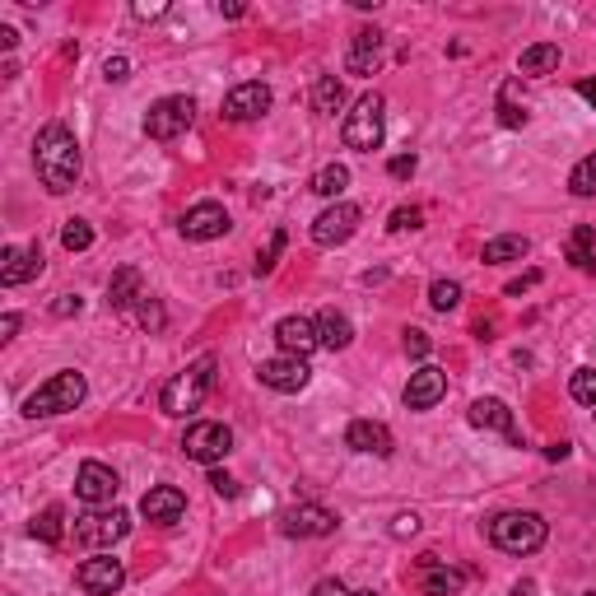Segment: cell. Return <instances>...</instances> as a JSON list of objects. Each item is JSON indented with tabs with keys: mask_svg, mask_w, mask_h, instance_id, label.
<instances>
[{
	"mask_svg": "<svg viewBox=\"0 0 596 596\" xmlns=\"http://www.w3.org/2000/svg\"><path fill=\"white\" fill-rule=\"evenodd\" d=\"M84 308V303H80V298H70V294H61V298H56V303H52V312H56V317H75V312H80Z\"/></svg>",
	"mask_w": 596,
	"mask_h": 596,
	"instance_id": "obj_46",
	"label": "cell"
},
{
	"mask_svg": "<svg viewBox=\"0 0 596 596\" xmlns=\"http://www.w3.org/2000/svg\"><path fill=\"white\" fill-rule=\"evenodd\" d=\"M61 247H66V252H89V247H94V229H89L84 219H66V229H61Z\"/></svg>",
	"mask_w": 596,
	"mask_h": 596,
	"instance_id": "obj_33",
	"label": "cell"
},
{
	"mask_svg": "<svg viewBox=\"0 0 596 596\" xmlns=\"http://www.w3.org/2000/svg\"><path fill=\"white\" fill-rule=\"evenodd\" d=\"M592 415H596V410H592Z\"/></svg>",
	"mask_w": 596,
	"mask_h": 596,
	"instance_id": "obj_54",
	"label": "cell"
},
{
	"mask_svg": "<svg viewBox=\"0 0 596 596\" xmlns=\"http://www.w3.org/2000/svg\"><path fill=\"white\" fill-rule=\"evenodd\" d=\"M14 331H19V312H5L0 317V340H14Z\"/></svg>",
	"mask_w": 596,
	"mask_h": 596,
	"instance_id": "obj_48",
	"label": "cell"
},
{
	"mask_svg": "<svg viewBox=\"0 0 596 596\" xmlns=\"http://www.w3.org/2000/svg\"><path fill=\"white\" fill-rule=\"evenodd\" d=\"M317 336H322V350L340 354V350H350V345H354V326H350L345 312L326 308V312H317Z\"/></svg>",
	"mask_w": 596,
	"mask_h": 596,
	"instance_id": "obj_24",
	"label": "cell"
},
{
	"mask_svg": "<svg viewBox=\"0 0 596 596\" xmlns=\"http://www.w3.org/2000/svg\"><path fill=\"white\" fill-rule=\"evenodd\" d=\"M219 14H224V19H243V5H238V0H229V5H219Z\"/></svg>",
	"mask_w": 596,
	"mask_h": 596,
	"instance_id": "obj_50",
	"label": "cell"
},
{
	"mask_svg": "<svg viewBox=\"0 0 596 596\" xmlns=\"http://www.w3.org/2000/svg\"><path fill=\"white\" fill-rule=\"evenodd\" d=\"M536 280H541V271H527V275H522V280H508V289H503V294H508V298H517V294H522V289H531V285H536Z\"/></svg>",
	"mask_w": 596,
	"mask_h": 596,
	"instance_id": "obj_47",
	"label": "cell"
},
{
	"mask_svg": "<svg viewBox=\"0 0 596 596\" xmlns=\"http://www.w3.org/2000/svg\"><path fill=\"white\" fill-rule=\"evenodd\" d=\"M136 322L140 326H145V331H163V326H168V312H163V303H159V298H140V303H136Z\"/></svg>",
	"mask_w": 596,
	"mask_h": 596,
	"instance_id": "obj_35",
	"label": "cell"
},
{
	"mask_svg": "<svg viewBox=\"0 0 596 596\" xmlns=\"http://www.w3.org/2000/svg\"><path fill=\"white\" fill-rule=\"evenodd\" d=\"M420 531V517L415 513H396L392 517V536H415Z\"/></svg>",
	"mask_w": 596,
	"mask_h": 596,
	"instance_id": "obj_44",
	"label": "cell"
},
{
	"mask_svg": "<svg viewBox=\"0 0 596 596\" xmlns=\"http://www.w3.org/2000/svg\"><path fill=\"white\" fill-rule=\"evenodd\" d=\"M210 387H215V359L201 354L191 368H182V373H173V378L163 382L159 410L163 415H173V420H182V415H191V410H201V401L210 396Z\"/></svg>",
	"mask_w": 596,
	"mask_h": 596,
	"instance_id": "obj_2",
	"label": "cell"
},
{
	"mask_svg": "<svg viewBox=\"0 0 596 596\" xmlns=\"http://www.w3.org/2000/svg\"><path fill=\"white\" fill-rule=\"evenodd\" d=\"M33 168H38V182L52 196H66L80 182V140L66 122H47L33 140Z\"/></svg>",
	"mask_w": 596,
	"mask_h": 596,
	"instance_id": "obj_1",
	"label": "cell"
},
{
	"mask_svg": "<svg viewBox=\"0 0 596 596\" xmlns=\"http://www.w3.org/2000/svg\"><path fill=\"white\" fill-rule=\"evenodd\" d=\"M466 420L475 424V429H489V434H503L508 443H522L513 429V410L503 406L499 396H480V401H471V415Z\"/></svg>",
	"mask_w": 596,
	"mask_h": 596,
	"instance_id": "obj_22",
	"label": "cell"
},
{
	"mask_svg": "<svg viewBox=\"0 0 596 596\" xmlns=\"http://www.w3.org/2000/svg\"><path fill=\"white\" fill-rule=\"evenodd\" d=\"M513 596H536V583H517Z\"/></svg>",
	"mask_w": 596,
	"mask_h": 596,
	"instance_id": "obj_53",
	"label": "cell"
},
{
	"mask_svg": "<svg viewBox=\"0 0 596 596\" xmlns=\"http://www.w3.org/2000/svg\"><path fill=\"white\" fill-rule=\"evenodd\" d=\"M275 345H280L285 354L308 359V354L322 345V336H317V317H280V322H275Z\"/></svg>",
	"mask_w": 596,
	"mask_h": 596,
	"instance_id": "obj_19",
	"label": "cell"
},
{
	"mask_svg": "<svg viewBox=\"0 0 596 596\" xmlns=\"http://www.w3.org/2000/svg\"><path fill=\"white\" fill-rule=\"evenodd\" d=\"M345 447H350V452H364V457H392L396 438H392V429L378 420H354L350 429H345Z\"/></svg>",
	"mask_w": 596,
	"mask_h": 596,
	"instance_id": "obj_20",
	"label": "cell"
},
{
	"mask_svg": "<svg viewBox=\"0 0 596 596\" xmlns=\"http://www.w3.org/2000/svg\"><path fill=\"white\" fill-rule=\"evenodd\" d=\"M415 587L424 596H457L466 587V573L447 569V559H438V555H420L415 559Z\"/></svg>",
	"mask_w": 596,
	"mask_h": 596,
	"instance_id": "obj_16",
	"label": "cell"
},
{
	"mask_svg": "<svg viewBox=\"0 0 596 596\" xmlns=\"http://www.w3.org/2000/svg\"><path fill=\"white\" fill-rule=\"evenodd\" d=\"M182 452H187L191 461H201V466H215V461H224L233 452V429L219 420L191 424L187 434H182Z\"/></svg>",
	"mask_w": 596,
	"mask_h": 596,
	"instance_id": "obj_8",
	"label": "cell"
},
{
	"mask_svg": "<svg viewBox=\"0 0 596 596\" xmlns=\"http://www.w3.org/2000/svg\"><path fill=\"white\" fill-rule=\"evenodd\" d=\"M345 187H350V168H345V163H326V168H317V177H312V191L326 196L331 205L345 196Z\"/></svg>",
	"mask_w": 596,
	"mask_h": 596,
	"instance_id": "obj_30",
	"label": "cell"
},
{
	"mask_svg": "<svg viewBox=\"0 0 596 596\" xmlns=\"http://www.w3.org/2000/svg\"><path fill=\"white\" fill-rule=\"evenodd\" d=\"M569 392H573V401L578 406H592L596 410V368H578L569 378Z\"/></svg>",
	"mask_w": 596,
	"mask_h": 596,
	"instance_id": "obj_34",
	"label": "cell"
},
{
	"mask_svg": "<svg viewBox=\"0 0 596 596\" xmlns=\"http://www.w3.org/2000/svg\"><path fill=\"white\" fill-rule=\"evenodd\" d=\"M336 527H340V517L331 513V508H322V503H298V508H289V513L280 517V531H285V536H298V541L331 536Z\"/></svg>",
	"mask_w": 596,
	"mask_h": 596,
	"instance_id": "obj_14",
	"label": "cell"
},
{
	"mask_svg": "<svg viewBox=\"0 0 596 596\" xmlns=\"http://www.w3.org/2000/svg\"><path fill=\"white\" fill-rule=\"evenodd\" d=\"M154 14H163V5H136V19H154Z\"/></svg>",
	"mask_w": 596,
	"mask_h": 596,
	"instance_id": "obj_52",
	"label": "cell"
},
{
	"mask_svg": "<svg viewBox=\"0 0 596 596\" xmlns=\"http://www.w3.org/2000/svg\"><path fill=\"white\" fill-rule=\"evenodd\" d=\"M592 243H596V229H592V224L573 229V238H569V261L578 266V271H587V275L596 271V252H592Z\"/></svg>",
	"mask_w": 596,
	"mask_h": 596,
	"instance_id": "obj_31",
	"label": "cell"
},
{
	"mask_svg": "<svg viewBox=\"0 0 596 596\" xmlns=\"http://www.w3.org/2000/svg\"><path fill=\"white\" fill-rule=\"evenodd\" d=\"M443 396H447V373L443 368H434V364H424V368L410 373L401 401H406V410H434Z\"/></svg>",
	"mask_w": 596,
	"mask_h": 596,
	"instance_id": "obj_17",
	"label": "cell"
},
{
	"mask_svg": "<svg viewBox=\"0 0 596 596\" xmlns=\"http://www.w3.org/2000/svg\"><path fill=\"white\" fill-rule=\"evenodd\" d=\"M103 75H108L112 84H122L126 75H131V61H126V56H108V61H103Z\"/></svg>",
	"mask_w": 596,
	"mask_h": 596,
	"instance_id": "obj_43",
	"label": "cell"
},
{
	"mask_svg": "<svg viewBox=\"0 0 596 596\" xmlns=\"http://www.w3.org/2000/svg\"><path fill=\"white\" fill-rule=\"evenodd\" d=\"M545 536H550V527H545L541 513H522V508H508V513H499L494 522H489V541L499 545L503 555H536L545 545Z\"/></svg>",
	"mask_w": 596,
	"mask_h": 596,
	"instance_id": "obj_3",
	"label": "cell"
},
{
	"mask_svg": "<svg viewBox=\"0 0 596 596\" xmlns=\"http://www.w3.org/2000/svg\"><path fill=\"white\" fill-rule=\"evenodd\" d=\"M569 191H573V196H596V154H587L583 163H573Z\"/></svg>",
	"mask_w": 596,
	"mask_h": 596,
	"instance_id": "obj_32",
	"label": "cell"
},
{
	"mask_svg": "<svg viewBox=\"0 0 596 596\" xmlns=\"http://www.w3.org/2000/svg\"><path fill=\"white\" fill-rule=\"evenodd\" d=\"M545 457H550V461H564V457H569V443H555V447H545Z\"/></svg>",
	"mask_w": 596,
	"mask_h": 596,
	"instance_id": "obj_51",
	"label": "cell"
},
{
	"mask_svg": "<svg viewBox=\"0 0 596 596\" xmlns=\"http://www.w3.org/2000/svg\"><path fill=\"white\" fill-rule=\"evenodd\" d=\"M387 229L392 233H415V229H424V210L420 205H401V210H392V219H387Z\"/></svg>",
	"mask_w": 596,
	"mask_h": 596,
	"instance_id": "obj_37",
	"label": "cell"
},
{
	"mask_svg": "<svg viewBox=\"0 0 596 596\" xmlns=\"http://www.w3.org/2000/svg\"><path fill=\"white\" fill-rule=\"evenodd\" d=\"M196 122V98L187 94H168L145 112V136L149 140H177L187 126Z\"/></svg>",
	"mask_w": 596,
	"mask_h": 596,
	"instance_id": "obj_7",
	"label": "cell"
},
{
	"mask_svg": "<svg viewBox=\"0 0 596 596\" xmlns=\"http://www.w3.org/2000/svg\"><path fill=\"white\" fill-rule=\"evenodd\" d=\"M280 252H285V233L275 229V233H271V243H266V252L257 257V275H271V271H275V261H280Z\"/></svg>",
	"mask_w": 596,
	"mask_h": 596,
	"instance_id": "obj_38",
	"label": "cell"
},
{
	"mask_svg": "<svg viewBox=\"0 0 596 596\" xmlns=\"http://www.w3.org/2000/svg\"><path fill=\"white\" fill-rule=\"evenodd\" d=\"M117 489H122V480H117V471L103 466V461H84L80 471H75V494H80L89 508L112 503V499H117Z\"/></svg>",
	"mask_w": 596,
	"mask_h": 596,
	"instance_id": "obj_15",
	"label": "cell"
},
{
	"mask_svg": "<svg viewBox=\"0 0 596 596\" xmlns=\"http://www.w3.org/2000/svg\"><path fill=\"white\" fill-rule=\"evenodd\" d=\"M122 583H126V564L117 555H94L75 569V587L84 596H112L122 592Z\"/></svg>",
	"mask_w": 596,
	"mask_h": 596,
	"instance_id": "obj_9",
	"label": "cell"
},
{
	"mask_svg": "<svg viewBox=\"0 0 596 596\" xmlns=\"http://www.w3.org/2000/svg\"><path fill=\"white\" fill-rule=\"evenodd\" d=\"M429 350H434V340L424 336V331H415V326H410V331H406V354H410V359H424Z\"/></svg>",
	"mask_w": 596,
	"mask_h": 596,
	"instance_id": "obj_41",
	"label": "cell"
},
{
	"mask_svg": "<svg viewBox=\"0 0 596 596\" xmlns=\"http://www.w3.org/2000/svg\"><path fill=\"white\" fill-rule=\"evenodd\" d=\"M271 112V84L247 80L224 94V122H261Z\"/></svg>",
	"mask_w": 596,
	"mask_h": 596,
	"instance_id": "obj_13",
	"label": "cell"
},
{
	"mask_svg": "<svg viewBox=\"0 0 596 596\" xmlns=\"http://www.w3.org/2000/svg\"><path fill=\"white\" fill-rule=\"evenodd\" d=\"M359 205L350 201H336V205H326L322 215L312 219V243L317 247H340V243H350L354 229H359Z\"/></svg>",
	"mask_w": 596,
	"mask_h": 596,
	"instance_id": "obj_10",
	"label": "cell"
},
{
	"mask_svg": "<svg viewBox=\"0 0 596 596\" xmlns=\"http://www.w3.org/2000/svg\"><path fill=\"white\" fill-rule=\"evenodd\" d=\"M126 531H131V513L126 508H94V513H84L75 522V541L84 550H112Z\"/></svg>",
	"mask_w": 596,
	"mask_h": 596,
	"instance_id": "obj_6",
	"label": "cell"
},
{
	"mask_svg": "<svg viewBox=\"0 0 596 596\" xmlns=\"http://www.w3.org/2000/svg\"><path fill=\"white\" fill-rule=\"evenodd\" d=\"M531 252V243L522 233H499V238H489L485 243V261L489 266H508V261H522Z\"/></svg>",
	"mask_w": 596,
	"mask_h": 596,
	"instance_id": "obj_26",
	"label": "cell"
},
{
	"mask_svg": "<svg viewBox=\"0 0 596 596\" xmlns=\"http://www.w3.org/2000/svg\"><path fill=\"white\" fill-rule=\"evenodd\" d=\"M257 378L261 387H271V392H303L312 382V368L308 359H298V354H275V359H261L257 364Z\"/></svg>",
	"mask_w": 596,
	"mask_h": 596,
	"instance_id": "obj_11",
	"label": "cell"
},
{
	"mask_svg": "<svg viewBox=\"0 0 596 596\" xmlns=\"http://www.w3.org/2000/svg\"><path fill=\"white\" fill-rule=\"evenodd\" d=\"M499 122L503 126H527V112L513 108V84H508V89H503V98H499Z\"/></svg>",
	"mask_w": 596,
	"mask_h": 596,
	"instance_id": "obj_39",
	"label": "cell"
},
{
	"mask_svg": "<svg viewBox=\"0 0 596 596\" xmlns=\"http://www.w3.org/2000/svg\"><path fill=\"white\" fill-rule=\"evenodd\" d=\"M308 596H350V587L340 583V578H322V583L312 587V592H308Z\"/></svg>",
	"mask_w": 596,
	"mask_h": 596,
	"instance_id": "obj_45",
	"label": "cell"
},
{
	"mask_svg": "<svg viewBox=\"0 0 596 596\" xmlns=\"http://www.w3.org/2000/svg\"><path fill=\"white\" fill-rule=\"evenodd\" d=\"M415 168H420V159H415V154H396V159L387 163V173H392L396 182H406V177H415Z\"/></svg>",
	"mask_w": 596,
	"mask_h": 596,
	"instance_id": "obj_40",
	"label": "cell"
},
{
	"mask_svg": "<svg viewBox=\"0 0 596 596\" xmlns=\"http://www.w3.org/2000/svg\"><path fill=\"white\" fill-rule=\"evenodd\" d=\"M28 531H33V541H42V545H61V536H66V513H61V503L42 508V513L28 522Z\"/></svg>",
	"mask_w": 596,
	"mask_h": 596,
	"instance_id": "obj_29",
	"label": "cell"
},
{
	"mask_svg": "<svg viewBox=\"0 0 596 596\" xmlns=\"http://www.w3.org/2000/svg\"><path fill=\"white\" fill-rule=\"evenodd\" d=\"M429 303H434L438 312H452L461 303V285L457 280H434V285H429Z\"/></svg>",
	"mask_w": 596,
	"mask_h": 596,
	"instance_id": "obj_36",
	"label": "cell"
},
{
	"mask_svg": "<svg viewBox=\"0 0 596 596\" xmlns=\"http://www.w3.org/2000/svg\"><path fill=\"white\" fill-rule=\"evenodd\" d=\"M210 489H215L219 499H238V480L224 471H210Z\"/></svg>",
	"mask_w": 596,
	"mask_h": 596,
	"instance_id": "obj_42",
	"label": "cell"
},
{
	"mask_svg": "<svg viewBox=\"0 0 596 596\" xmlns=\"http://www.w3.org/2000/svg\"><path fill=\"white\" fill-rule=\"evenodd\" d=\"M42 275V247L28 243V247H5V261H0V285L14 289V285H28Z\"/></svg>",
	"mask_w": 596,
	"mask_h": 596,
	"instance_id": "obj_21",
	"label": "cell"
},
{
	"mask_svg": "<svg viewBox=\"0 0 596 596\" xmlns=\"http://www.w3.org/2000/svg\"><path fill=\"white\" fill-rule=\"evenodd\" d=\"M382 61V33L378 28H359L350 38V56H345V70L350 75H373Z\"/></svg>",
	"mask_w": 596,
	"mask_h": 596,
	"instance_id": "obj_23",
	"label": "cell"
},
{
	"mask_svg": "<svg viewBox=\"0 0 596 596\" xmlns=\"http://www.w3.org/2000/svg\"><path fill=\"white\" fill-rule=\"evenodd\" d=\"M340 136H345V145L350 149H359V154H373V149L382 145V136H387V103H382V94L359 98V103L345 112Z\"/></svg>",
	"mask_w": 596,
	"mask_h": 596,
	"instance_id": "obj_5",
	"label": "cell"
},
{
	"mask_svg": "<svg viewBox=\"0 0 596 596\" xmlns=\"http://www.w3.org/2000/svg\"><path fill=\"white\" fill-rule=\"evenodd\" d=\"M182 238L187 243H215V238H224V233L233 229V219H229V210L219 201H201V205H191L187 215H182Z\"/></svg>",
	"mask_w": 596,
	"mask_h": 596,
	"instance_id": "obj_12",
	"label": "cell"
},
{
	"mask_svg": "<svg viewBox=\"0 0 596 596\" xmlns=\"http://www.w3.org/2000/svg\"><path fill=\"white\" fill-rule=\"evenodd\" d=\"M89 396V382H84L80 368H61V373H52V378L42 382L38 392L24 401V415L28 420H42V415H66V410H75Z\"/></svg>",
	"mask_w": 596,
	"mask_h": 596,
	"instance_id": "obj_4",
	"label": "cell"
},
{
	"mask_svg": "<svg viewBox=\"0 0 596 596\" xmlns=\"http://www.w3.org/2000/svg\"><path fill=\"white\" fill-rule=\"evenodd\" d=\"M140 298H145V289H140V271L136 266H122V271L108 280V308L126 312V308H136Z\"/></svg>",
	"mask_w": 596,
	"mask_h": 596,
	"instance_id": "obj_25",
	"label": "cell"
},
{
	"mask_svg": "<svg viewBox=\"0 0 596 596\" xmlns=\"http://www.w3.org/2000/svg\"><path fill=\"white\" fill-rule=\"evenodd\" d=\"M140 513H145V522H154V527H173V522H182V513H187V494L177 485H154L140 499Z\"/></svg>",
	"mask_w": 596,
	"mask_h": 596,
	"instance_id": "obj_18",
	"label": "cell"
},
{
	"mask_svg": "<svg viewBox=\"0 0 596 596\" xmlns=\"http://www.w3.org/2000/svg\"><path fill=\"white\" fill-rule=\"evenodd\" d=\"M578 98H587V103L596 108V80H578Z\"/></svg>",
	"mask_w": 596,
	"mask_h": 596,
	"instance_id": "obj_49",
	"label": "cell"
},
{
	"mask_svg": "<svg viewBox=\"0 0 596 596\" xmlns=\"http://www.w3.org/2000/svg\"><path fill=\"white\" fill-rule=\"evenodd\" d=\"M517 70H522V75H531V80H541V75L559 70V47H555V42H536V47H527V52H522Z\"/></svg>",
	"mask_w": 596,
	"mask_h": 596,
	"instance_id": "obj_27",
	"label": "cell"
},
{
	"mask_svg": "<svg viewBox=\"0 0 596 596\" xmlns=\"http://www.w3.org/2000/svg\"><path fill=\"white\" fill-rule=\"evenodd\" d=\"M312 108L322 112V117H336V112L345 108V84H340L336 75H317V84H312Z\"/></svg>",
	"mask_w": 596,
	"mask_h": 596,
	"instance_id": "obj_28",
	"label": "cell"
}]
</instances>
